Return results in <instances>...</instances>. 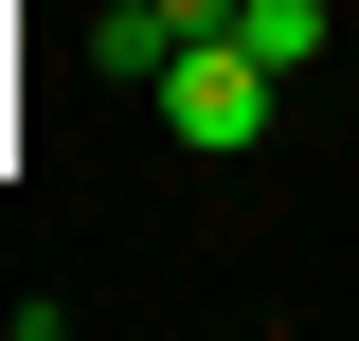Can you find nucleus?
Wrapping results in <instances>:
<instances>
[{
  "mask_svg": "<svg viewBox=\"0 0 359 341\" xmlns=\"http://www.w3.org/2000/svg\"><path fill=\"white\" fill-rule=\"evenodd\" d=\"M144 90H162V126L198 144V162H252V144H269V90H287V72H269L252 36H180Z\"/></svg>",
  "mask_w": 359,
  "mask_h": 341,
  "instance_id": "obj_1",
  "label": "nucleus"
},
{
  "mask_svg": "<svg viewBox=\"0 0 359 341\" xmlns=\"http://www.w3.org/2000/svg\"><path fill=\"white\" fill-rule=\"evenodd\" d=\"M180 36H233V0H126V18H108V72L144 90V72H162Z\"/></svg>",
  "mask_w": 359,
  "mask_h": 341,
  "instance_id": "obj_2",
  "label": "nucleus"
},
{
  "mask_svg": "<svg viewBox=\"0 0 359 341\" xmlns=\"http://www.w3.org/2000/svg\"><path fill=\"white\" fill-rule=\"evenodd\" d=\"M233 36H252L269 72H306V54H323V0H233Z\"/></svg>",
  "mask_w": 359,
  "mask_h": 341,
  "instance_id": "obj_3",
  "label": "nucleus"
}]
</instances>
